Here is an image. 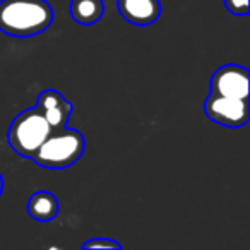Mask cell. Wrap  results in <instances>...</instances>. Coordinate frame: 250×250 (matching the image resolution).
I'll use <instances>...</instances> for the list:
<instances>
[{
  "label": "cell",
  "instance_id": "obj_8",
  "mask_svg": "<svg viewBox=\"0 0 250 250\" xmlns=\"http://www.w3.org/2000/svg\"><path fill=\"white\" fill-rule=\"evenodd\" d=\"M26 211L36 221H52L60 211V202L52 192L48 190H38L28 199Z\"/></svg>",
  "mask_w": 250,
  "mask_h": 250
},
{
  "label": "cell",
  "instance_id": "obj_1",
  "mask_svg": "<svg viewBox=\"0 0 250 250\" xmlns=\"http://www.w3.org/2000/svg\"><path fill=\"white\" fill-rule=\"evenodd\" d=\"M53 22V9L46 0H2L0 31L14 38H31Z\"/></svg>",
  "mask_w": 250,
  "mask_h": 250
},
{
  "label": "cell",
  "instance_id": "obj_9",
  "mask_svg": "<svg viewBox=\"0 0 250 250\" xmlns=\"http://www.w3.org/2000/svg\"><path fill=\"white\" fill-rule=\"evenodd\" d=\"M69 14L77 24H96L104 14L103 0H70Z\"/></svg>",
  "mask_w": 250,
  "mask_h": 250
},
{
  "label": "cell",
  "instance_id": "obj_6",
  "mask_svg": "<svg viewBox=\"0 0 250 250\" xmlns=\"http://www.w3.org/2000/svg\"><path fill=\"white\" fill-rule=\"evenodd\" d=\"M36 106L42 110L48 120L52 129H63L69 124V118L74 111V106L69 100H65L62 93L55 89H45L40 93Z\"/></svg>",
  "mask_w": 250,
  "mask_h": 250
},
{
  "label": "cell",
  "instance_id": "obj_4",
  "mask_svg": "<svg viewBox=\"0 0 250 250\" xmlns=\"http://www.w3.org/2000/svg\"><path fill=\"white\" fill-rule=\"evenodd\" d=\"M204 113L214 124L228 129H240L249 122V100L209 93L204 101Z\"/></svg>",
  "mask_w": 250,
  "mask_h": 250
},
{
  "label": "cell",
  "instance_id": "obj_10",
  "mask_svg": "<svg viewBox=\"0 0 250 250\" xmlns=\"http://www.w3.org/2000/svg\"><path fill=\"white\" fill-rule=\"evenodd\" d=\"M81 249H122V243L115 242L113 238H108V236H100V238H91L81 245Z\"/></svg>",
  "mask_w": 250,
  "mask_h": 250
},
{
  "label": "cell",
  "instance_id": "obj_12",
  "mask_svg": "<svg viewBox=\"0 0 250 250\" xmlns=\"http://www.w3.org/2000/svg\"><path fill=\"white\" fill-rule=\"evenodd\" d=\"M2 190H4V178L0 175V195H2Z\"/></svg>",
  "mask_w": 250,
  "mask_h": 250
},
{
  "label": "cell",
  "instance_id": "obj_11",
  "mask_svg": "<svg viewBox=\"0 0 250 250\" xmlns=\"http://www.w3.org/2000/svg\"><path fill=\"white\" fill-rule=\"evenodd\" d=\"M225 5L233 16L249 14V0H225Z\"/></svg>",
  "mask_w": 250,
  "mask_h": 250
},
{
  "label": "cell",
  "instance_id": "obj_5",
  "mask_svg": "<svg viewBox=\"0 0 250 250\" xmlns=\"http://www.w3.org/2000/svg\"><path fill=\"white\" fill-rule=\"evenodd\" d=\"M211 93L249 100V69L236 63L219 67L211 77Z\"/></svg>",
  "mask_w": 250,
  "mask_h": 250
},
{
  "label": "cell",
  "instance_id": "obj_7",
  "mask_svg": "<svg viewBox=\"0 0 250 250\" xmlns=\"http://www.w3.org/2000/svg\"><path fill=\"white\" fill-rule=\"evenodd\" d=\"M120 16L134 26H149L161 16L160 0H117Z\"/></svg>",
  "mask_w": 250,
  "mask_h": 250
},
{
  "label": "cell",
  "instance_id": "obj_3",
  "mask_svg": "<svg viewBox=\"0 0 250 250\" xmlns=\"http://www.w3.org/2000/svg\"><path fill=\"white\" fill-rule=\"evenodd\" d=\"M52 132L48 120L38 106L21 111L9 127L7 141L14 153L22 158H33L43 141Z\"/></svg>",
  "mask_w": 250,
  "mask_h": 250
},
{
  "label": "cell",
  "instance_id": "obj_2",
  "mask_svg": "<svg viewBox=\"0 0 250 250\" xmlns=\"http://www.w3.org/2000/svg\"><path fill=\"white\" fill-rule=\"evenodd\" d=\"M86 141L76 129H52L31 160L48 170H65L83 156Z\"/></svg>",
  "mask_w": 250,
  "mask_h": 250
}]
</instances>
